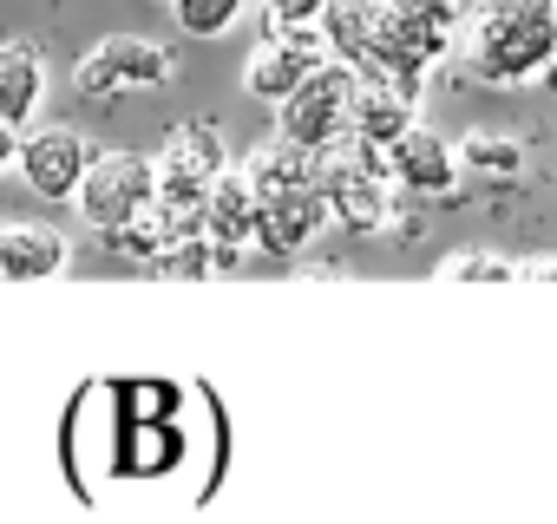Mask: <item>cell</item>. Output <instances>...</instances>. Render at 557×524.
Masks as SVG:
<instances>
[{
	"label": "cell",
	"mask_w": 557,
	"mask_h": 524,
	"mask_svg": "<svg viewBox=\"0 0 557 524\" xmlns=\"http://www.w3.org/2000/svg\"><path fill=\"white\" fill-rule=\"evenodd\" d=\"M453 53L479 86H524L557 60L550 0H472L453 21Z\"/></svg>",
	"instance_id": "1"
},
{
	"label": "cell",
	"mask_w": 557,
	"mask_h": 524,
	"mask_svg": "<svg viewBox=\"0 0 557 524\" xmlns=\"http://www.w3.org/2000/svg\"><path fill=\"white\" fill-rule=\"evenodd\" d=\"M243 177L256 190V249L262 255H302L335 216L329 197L315 184V151L289 145V138H269L243 158Z\"/></svg>",
	"instance_id": "2"
},
{
	"label": "cell",
	"mask_w": 557,
	"mask_h": 524,
	"mask_svg": "<svg viewBox=\"0 0 557 524\" xmlns=\"http://www.w3.org/2000/svg\"><path fill=\"white\" fill-rule=\"evenodd\" d=\"M453 21H459V0H368V34H361L355 73L420 92L433 60L453 53Z\"/></svg>",
	"instance_id": "3"
},
{
	"label": "cell",
	"mask_w": 557,
	"mask_h": 524,
	"mask_svg": "<svg viewBox=\"0 0 557 524\" xmlns=\"http://www.w3.org/2000/svg\"><path fill=\"white\" fill-rule=\"evenodd\" d=\"M315 184L329 197V216H342L348 229H387L394 223V171H387V151L342 132L335 145L315 151Z\"/></svg>",
	"instance_id": "4"
},
{
	"label": "cell",
	"mask_w": 557,
	"mask_h": 524,
	"mask_svg": "<svg viewBox=\"0 0 557 524\" xmlns=\"http://www.w3.org/2000/svg\"><path fill=\"white\" fill-rule=\"evenodd\" d=\"M355 66L348 60H322L289 99H275V138H289L302 151H322L348 132V105H355Z\"/></svg>",
	"instance_id": "5"
},
{
	"label": "cell",
	"mask_w": 557,
	"mask_h": 524,
	"mask_svg": "<svg viewBox=\"0 0 557 524\" xmlns=\"http://www.w3.org/2000/svg\"><path fill=\"white\" fill-rule=\"evenodd\" d=\"M151 197H158V171H151V158H138V151H92V164H86V177H79V190H73L79 216H86L99 236L125 229Z\"/></svg>",
	"instance_id": "6"
},
{
	"label": "cell",
	"mask_w": 557,
	"mask_h": 524,
	"mask_svg": "<svg viewBox=\"0 0 557 524\" xmlns=\"http://www.w3.org/2000/svg\"><path fill=\"white\" fill-rule=\"evenodd\" d=\"M171 79H177V60H171L158 40H145V34H112V40H99V47L73 66V86H79L86 99L158 92V86H171Z\"/></svg>",
	"instance_id": "7"
},
{
	"label": "cell",
	"mask_w": 557,
	"mask_h": 524,
	"mask_svg": "<svg viewBox=\"0 0 557 524\" xmlns=\"http://www.w3.org/2000/svg\"><path fill=\"white\" fill-rule=\"evenodd\" d=\"M92 164V145L73 132V125H40V132H21V151H14V171L27 177L34 197L47 203H73L79 177Z\"/></svg>",
	"instance_id": "8"
},
{
	"label": "cell",
	"mask_w": 557,
	"mask_h": 524,
	"mask_svg": "<svg viewBox=\"0 0 557 524\" xmlns=\"http://www.w3.org/2000/svg\"><path fill=\"white\" fill-rule=\"evenodd\" d=\"M203 242L216 270H236V262L256 249V190L243 177V164H223L203 190Z\"/></svg>",
	"instance_id": "9"
},
{
	"label": "cell",
	"mask_w": 557,
	"mask_h": 524,
	"mask_svg": "<svg viewBox=\"0 0 557 524\" xmlns=\"http://www.w3.org/2000/svg\"><path fill=\"white\" fill-rule=\"evenodd\" d=\"M322 60H329V47H322L315 27H302V34H269V40L243 60V92L262 99V105H275V99H289Z\"/></svg>",
	"instance_id": "10"
},
{
	"label": "cell",
	"mask_w": 557,
	"mask_h": 524,
	"mask_svg": "<svg viewBox=\"0 0 557 524\" xmlns=\"http://www.w3.org/2000/svg\"><path fill=\"white\" fill-rule=\"evenodd\" d=\"M387 171H394V184L400 190H420V197H446L453 184H459V151H453V138H440L433 125H407L394 145H387Z\"/></svg>",
	"instance_id": "11"
},
{
	"label": "cell",
	"mask_w": 557,
	"mask_h": 524,
	"mask_svg": "<svg viewBox=\"0 0 557 524\" xmlns=\"http://www.w3.org/2000/svg\"><path fill=\"white\" fill-rule=\"evenodd\" d=\"M73 262L66 236L27 216H0V283H53Z\"/></svg>",
	"instance_id": "12"
},
{
	"label": "cell",
	"mask_w": 557,
	"mask_h": 524,
	"mask_svg": "<svg viewBox=\"0 0 557 524\" xmlns=\"http://www.w3.org/2000/svg\"><path fill=\"white\" fill-rule=\"evenodd\" d=\"M413 99H420V92H407V86H394V79L361 73V79H355V105H348V132L387 151V145L413 125Z\"/></svg>",
	"instance_id": "13"
},
{
	"label": "cell",
	"mask_w": 557,
	"mask_h": 524,
	"mask_svg": "<svg viewBox=\"0 0 557 524\" xmlns=\"http://www.w3.org/2000/svg\"><path fill=\"white\" fill-rule=\"evenodd\" d=\"M47 105V60L34 40H0V118L8 125H34V112Z\"/></svg>",
	"instance_id": "14"
},
{
	"label": "cell",
	"mask_w": 557,
	"mask_h": 524,
	"mask_svg": "<svg viewBox=\"0 0 557 524\" xmlns=\"http://www.w3.org/2000/svg\"><path fill=\"white\" fill-rule=\"evenodd\" d=\"M453 151H459V164H472L479 177H518V171H524V145L505 138V132H466Z\"/></svg>",
	"instance_id": "15"
},
{
	"label": "cell",
	"mask_w": 557,
	"mask_h": 524,
	"mask_svg": "<svg viewBox=\"0 0 557 524\" xmlns=\"http://www.w3.org/2000/svg\"><path fill=\"white\" fill-rule=\"evenodd\" d=\"M171 21L184 40H216L243 21V0H171Z\"/></svg>",
	"instance_id": "16"
},
{
	"label": "cell",
	"mask_w": 557,
	"mask_h": 524,
	"mask_svg": "<svg viewBox=\"0 0 557 524\" xmlns=\"http://www.w3.org/2000/svg\"><path fill=\"white\" fill-rule=\"evenodd\" d=\"M440 283H511V262L492 249H453L440 262Z\"/></svg>",
	"instance_id": "17"
},
{
	"label": "cell",
	"mask_w": 557,
	"mask_h": 524,
	"mask_svg": "<svg viewBox=\"0 0 557 524\" xmlns=\"http://www.w3.org/2000/svg\"><path fill=\"white\" fill-rule=\"evenodd\" d=\"M262 14H269L275 34H302V27L322 21V0H262Z\"/></svg>",
	"instance_id": "18"
},
{
	"label": "cell",
	"mask_w": 557,
	"mask_h": 524,
	"mask_svg": "<svg viewBox=\"0 0 557 524\" xmlns=\"http://www.w3.org/2000/svg\"><path fill=\"white\" fill-rule=\"evenodd\" d=\"M511 283H557V255H531V262H511Z\"/></svg>",
	"instance_id": "19"
},
{
	"label": "cell",
	"mask_w": 557,
	"mask_h": 524,
	"mask_svg": "<svg viewBox=\"0 0 557 524\" xmlns=\"http://www.w3.org/2000/svg\"><path fill=\"white\" fill-rule=\"evenodd\" d=\"M14 151H21V125L0 118V171H14Z\"/></svg>",
	"instance_id": "20"
},
{
	"label": "cell",
	"mask_w": 557,
	"mask_h": 524,
	"mask_svg": "<svg viewBox=\"0 0 557 524\" xmlns=\"http://www.w3.org/2000/svg\"><path fill=\"white\" fill-rule=\"evenodd\" d=\"M550 8H557V0H550Z\"/></svg>",
	"instance_id": "21"
}]
</instances>
